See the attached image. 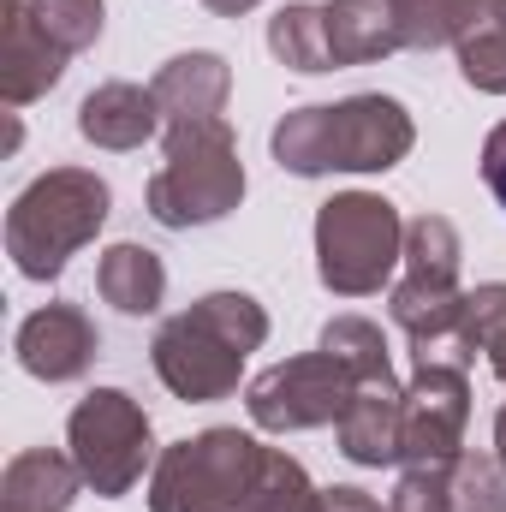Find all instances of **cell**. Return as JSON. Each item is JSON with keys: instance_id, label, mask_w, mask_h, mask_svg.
<instances>
[{"instance_id": "6da1fadb", "label": "cell", "mask_w": 506, "mask_h": 512, "mask_svg": "<svg viewBox=\"0 0 506 512\" xmlns=\"http://www.w3.org/2000/svg\"><path fill=\"white\" fill-rule=\"evenodd\" d=\"M417 126H411V108L399 96H346V102H310V108H292L268 149L280 161V173H298V179H328V173H387L411 155Z\"/></svg>"}, {"instance_id": "7a4b0ae2", "label": "cell", "mask_w": 506, "mask_h": 512, "mask_svg": "<svg viewBox=\"0 0 506 512\" xmlns=\"http://www.w3.org/2000/svg\"><path fill=\"white\" fill-rule=\"evenodd\" d=\"M262 340H268V310L251 292L221 286V292H203L191 310H179L155 328L149 364H155V376L173 399L215 405V399L239 393L245 358L262 352Z\"/></svg>"}, {"instance_id": "3957f363", "label": "cell", "mask_w": 506, "mask_h": 512, "mask_svg": "<svg viewBox=\"0 0 506 512\" xmlns=\"http://www.w3.org/2000/svg\"><path fill=\"white\" fill-rule=\"evenodd\" d=\"M108 215H114V191L96 167H48L6 209V256L24 280L48 286L84 245H96Z\"/></svg>"}, {"instance_id": "277c9868", "label": "cell", "mask_w": 506, "mask_h": 512, "mask_svg": "<svg viewBox=\"0 0 506 512\" xmlns=\"http://www.w3.org/2000/svg\"><path fill=\"white\" fill-rule=\"evenodd\" d=\"M149 221L167 233H191V227H215L245 203V161H239V137L227 120H197V126L167 131V161L149 173L143 185Z\"/></svg>"}, {"instance_id": "5b68a950", "label": "cell", "mask_w": 506, "mask_h": 512, "mask_svg": "<svg viewBox=\"0 0 506 512\" xmlns=\"http://www.w3.org/2000/svg\"><path fill=\"white\" fill-rule=\"evenodd\" d=\"M268 447L245 429H203L161 447L149 471V512H251Z\"/></svg>"}, {"instance_id": "8992f818", "label": "cell", "mask_w": 506, "mask_h": 512, "mask_svg": "<svg viewBox=\"0 0 506 512\" xmlns=\"http://www.w3.org/2000/svg\"><path fill=\"white\" fill-rule=\"evenodd\" d=\"M405 262V221L376 191H340L316 209V274L340 298H370Z\"/></svg>"}, {"instance_id": "52a82bcc", "label": "cell", "mask_w": 506, "mask_h": 512, "mask_svg": "<svg viewBox=\"0 0 506 512\" xmlns=\"http://www.w3.org/2000/svg\"><path fill=\"white\" fill-rule=\"evenodd\" d=\"M66 453L84 477L90 495L120 501L143 483V471H155V429L149 411L131 399L126 387H90L72 417H66Z\"/></svg>"}, {"instance_id": "ba28073f", "label": "cell", "mask_w": 506, "mask_h": 512, "mask_svg": "<svg viewBox=\"0 0 506 512\" xmlns=\"http://www.w3.org/2000/svg\"><path fill=\"white\" fill-rule=\"evenodd\" d=\"M358 376L334 358V352H298L274 370H262L245 387V411H251L256 429L268 435H298V429H322V423H340L346 399H352Z\"/></svg>"}, {"instance_id": "9c48e42d", "label": "cell", "mask_w": 506, "mask_h": 512, "mask_svg": "<svg viewBox=\"0 0 506 512\" xmlns=\"http://www.w3.org/2000/svg\"><path fill=\"white\" fill-rule=\"evenodd\" d=\"M387 316L411 346V370H465L477 364V322H471V292L465 286H423V280H393Z\"/></svg>"}, {"instance_id": "30bf717a", "label": "cell", "mask_w": 506, "mask_h": 512, "mask_svg": "<svg viewBox=\"0 0 506 512\" xmlns=\"http://www.w3.org/2000/svg\"><path fill=\"white\" fill-rule=\"evenodd\" d=\"M465 423H471L465 370H411L399 465H453L465 453Z\"/></svg>"}, {"instance_id": "8fae6325", "label": "cell", "mask_w": 506, "mask_h": 512, "mask_svg": "<svg viewBox=\"0 0 506 512\" xmlns=\"http://www.w3.org/2000/svg\"><path fill=\"white\" fill-rule=\"evenodd\" d=\"M12 352H18L24 376H36V382H48V387H66V382H84V376L96 370V358H102V328L90 322L84 304L54 298V304L30 310V316L18 322Z\"/></svg>"}, {"instance_id": "7c38bea8", "label": "cell", "mask_w": 506, "mask_h": 512, "mask_svg": "<svg viewBox=\"0 0 506 512\" xmlns=\"http://www.w3.org/2000/svg\"><path fill=\"white\" fill-rule=\"evenodd\" d=\"M66 48L36 24L30 0H0V102L6 108H30L42 102L60 72H66Z\"/></svg>"}, {"instance_id": "4fadbf2b", "label": "cell", "mask_w": 506, "mask_h": 512, "mask_svg": "<svg viewBox=\"0 0 506 512\" xmlns=\"http://www.w3.org/2000/svg\"><path fill=\"white\" fill-rule=\"evenodd\" d=\"M334 435H340V453L352 465H370V471L399 465V441H405V382L399 376L358 382L352 399H346V411H340V423H334Z\"/></svg>"}, {"instance_id": "5bb4252c", "label": "cell", "mask_w": 506, "mask_h": 512, "mask_svg": "<svg viewBox=\"0 0 506 512\" xmlns=\"http://www.w3.org/2000/svg\"><path fill=\"white\" fill-rule=\"evenodd\" d=\"M155 131H167V120H161L155 90H143V84L108 78V84H96V90L78 102V137L96 143V149L126 155V149H143Z\"/></svg>"}, {"instance_id": "9a60e30c", "label": "cell", "mask_w": 506, "mask_h": 512, "mask_svg": "<svg viewBox=\"0 0 506 512\" xmlns=\"http://www.w3.org/2000/svg\"><path fill=\"white\" fill-rule=\"evenodd\" d=\"M155 102H161V120L173 126H197V120H221L227 96H233V66L209 48H191V54H173L161 72H155Z\"/></svg>"}, {"instance_id": "2e32d148", "label": "cell", "mask_w": 506, "mask_h": 512, "mask_svg": "<svg viewBox=\"0 0 506 512\" xmlns=\"http://www.w3.org/2000/svg\"><path fill=\"white\" fill-rule=\"evenodd\" d=\"M78 489H84V477H78L72 453L24 447L0 471V512H72Z\"/></svg>"}, {"instance_id": "e0dca14e", "label": "cell", "mask_w": 506, "mask_h": 512, "mask_svg": "<svg viewBox=\"0 0 506 512\" xmlns=\"http://www.w3.org/2000/svg\"><path fill=\"white\" fill-rule=\"evenodd\" d=\"M322 24H328L334 72L340 66H376V60L405 48L387 0H322Z\"/></svg>"}, {"instance_id": "ac0fdd59", "label": "cell", "mask_w": 506, "mask_h": 512, "mask_svg": "<svg viewBox=\"0 0 506 512\" xmlns=\"http://www.w3.org/2000/svg\"><path fill=\"white\" fill-rule=\"evenodd\" d=\"M96 292L102 304H114L120 316H155L167 304V262L149 245H108L96 262Z\"/></svg>"}, {"instance_id": "d6986e66", "label": "cell", "mask_w": 506, "mask_h": 512, "mask_svg": "<svg viewBox=\"0 0 506 512\" xmlns=\"http://www.w3.org/2000/svg\"><path fill=\"white\" fill-rule=\"evenodd\" d=\"M268 54L286 66V72H334V54H328V24H322V6L316 0H292L268 18Z\"/></svg>"}, {"instance_id": "ffe728a7", "label": "cell", "mask_w": 506, "mask_h": 512, "mask_svg": "<svg viewBox=\"0 0 506 512\" xmlns=\"http://www.w3.org/2000/svg\"><path fill=\"white\" fill-rule=\"evenodd\" d=\"M459 78L483 96H506V0H483L477 24L459 36Z\"/></svg>"}, {"instance_id": "44dd1931", "label": "cell", "mask_w": 506, "mask_h": 512, "mask_svg": "<svg viewBox=\"0 0 506 512\" xmlns=\"http://www.w3.org/2000/svg\"><path fill=\"white\" fill-rule=\"evenodd\" d=\"M459 262H465V245H459V227L447 215H417L405 221V280H423V286H459Z\"/></svg>"}, {"instance_id": "7402d4cb", "label": "cell", "mask_w": 506, "mask_h": 512, "mask_svg": "<svg viewBox=\"0 0 506 512\" xmlns=\"http://www.w3.org/2000/svg\"><path fill=\"white\" fill-rule=\"evenodd\" d=\"M405 48H459L483 0H387Z\"/></svg>"}, {"instance_id": "603a6c76", "label": "cell", "mask_w": 506, "mask_h": 512, "mask_svg": "<svg viewBox=\"0 0 506 512\" xmlns=\"http://www.w3.org/2000/svg\"><path fill=\"white\" fill-rule=\"evenodd\" d=\"M322 352H334L358 382H376V376H393V364H387V334H381L370 316H334L328 328H322V340H316Z\"/></svg>"}, {"instance_id": "cb8c5ba5", "label": "cell", "mask_w": 506, "mask_h": 512, "mask_svg": "<svg viewBox=\"0 0 506 512\" xmlns=\"http://www.w3.org/2000/svg\"><path fill=\"white\" fill-rule=\"evenodd\" d=\"M453 512H506V465L495 453H459L447 465Z\"/></svg>"}, {"instance_id": "d4e9b609", "label": "cell", "mask_w": 506, "mask_h": 512, "mask_svg": "<svg viewBox=\"0 0 506 512\" xmlns=\"http://www.w3.org/2000/svg\"><path fill=\"white\" fill-rule=\"evenodd\" d=\"M251 512H322V489L310 483V471H304L292 453L268 447V465H262Z\"/></svg>"}, {"instance_id": "484cf974", "label": "cell", "mask_w": 506, "mask_h": 512, "mask_svg": "<svg viewBox=\"0 0 506 512\" xmlns=\"http://www.w3.org/2000/svg\"><path fill=\"white\" fill-rule=\"evenodd\" d=\"M36 24L66 48V54H84L102 42V24H108V6L102 0H30Z\"/></svg>"}, {"instance_id": "4316f807", "label": "cell", "mask_w": 506, "mask_h": 512, "mask_svg": "<svg viewBox=\"0 0 506 512\" xmlns=\"http://www.w3.org/2000/svg\"><path fill=\"white\" fill-rule=\"evenodd\" d=\"M471 322H477V346H483L495 382H506V280H483L471 292Z\"/></svg>"}, {"instance_id": "83f0119b", "label": "cell", "mask_w": 506, "mask_h": 512, "mask_svg": "<svg viewBox=\"0 0 506 512\" xmlns=\"http://www.w3.org/2000/svg\"><path fill=\"white\" fill-rule=\"evenodd\" d=\"M387 512H453V495H447V465H405L399 489Z\"/></svg>"}, {"instance_id": "f1b7e54d", "label": "cell", "mask_w": 506, "mask_h": 512, "mask_svg": "<svg viewBox=\"0 0 506 512\" xmlns=\"http://www.w3.org/2000/svg\"><path fill=\"white\" fill-rule=\"evenodd\" d=\"M483 185L495 191V203L506 209V120L489 131V143H483Z\"/></svg>"}, {"instance_id": "f546056e", "label": "cell", "mask_w": 506, "mask_h": 512, "mask_svg": "<svg viewBox=\"0 0 506 512\" xmlns=\"http://www.w3.org/2000/svg\"><path fill=\"white\" fill-rule=\"evenodd\" d=\"M322 512H387V507L358 483H334V489H322Z\"/></svg>"}, {"instance_id": "4dcf8cb0", "label": "cell", "mask_w": 506, "mask_h": 512, "mask_svg": "<svg viewBox=\"0 0 506 512\" xmlns=\"http://www.w3.org/2000/svg\"><path fill=\"white\" fill-rule=\"evenodd\" d=\"M203 6H209L215 18H245V12H251L256 0H203Z\"/></svg>"}, {"instance_id": "1f68e13d", "label": "cell", "mask_w": 506, "mask_h": 512, "mask_svg": "<svg viewBox=\"0 0 506 512\" xmlns=\"http://www.w3.org/2000/svg\"><path fill=\"white\" fill-rule=\"evenodd\" d=\"M495 459L506 465V405L495 411Z\"/></svg>"}]
</instances>
